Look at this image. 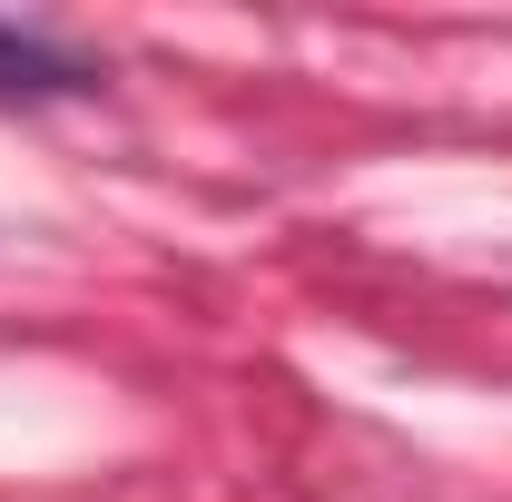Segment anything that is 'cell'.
Returning <instances> with one entry per match:
<instances>
[{
	"mask_svg": "<svg viewBox=\"0 0 512 502\" xmlns=\"http://www.w3.org/2000/svg\"><path fill=\"white\" fill-rule=\"evenodd\" d=\"M99 79H109V69L89 60V50H60V40L0 20V99H79V89H99Z\"/></svg>",
	"mask_w": 512,
	"mask_h": 502,
	"instance_id": "1",
	"label": "cell"
}]
</instances>
